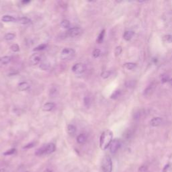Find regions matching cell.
<instances>
[{
	"instance_id": "1",
	"label": "cell",
	"mask_w": 172,
	"mask_h": 172,
	"mask_svg": "<svg viewBox=\"0 0 172 172\" xmlns=\"http://www.w3.org/2000/svg\"><path fill=\"white\" fill-rule=\"evenodd\" d=\"M113 133L111 130H106L102 133L99 139V147L102 150H106L110 147L112 141Z\"/></svg>"
},
{
	"instance_id": "2",
	"label": "cell",
	"mask_w": 172,
	"mask_h": 172,
	"mask_svg": "<svg viewBox=\"0 0 172 172\" xmlns=\"http://www.w3.org/2000/svg\"><path fill=\"white\" fill-rule=\"evenodd\" d=\"M102 168L104 172H112V161L109 155L104 157L102 161Z\"/></svg>"
},
{
	"instance_id": "3",
	"label": "cell",
	"mask_w": 172,
	"mask_h": 172,
	"mask_svg": "<svg viewBox=\"0 0 172 172\" xmlns=\"http://www.w3.org/2000/svg\"><path fill=\"white\" fill-rule=\"evenodd\" d=\"M75 55V50L71 48H65L61 53V58L62 60H69Z\"/></svg>"
},
{
	"instance_id": "4",
	"label": "cell",
	"mask_w": 172,
	"mask_h": 172,
	"mask_svg": "<svg viewBox=\"0 0 172 172\" xmlns=\"http://www.w3.org/2000/svg\"><path fill=\"white\" fill-rule=\"evenodd\" d=\"M72 71L76 74H81L84 73L86 70V66L83 63H76L71 68Z\"/></svg>"
},
{
	"instance_id": "5",
	"label": "cell",
	"mask_w": 172,
	"mask_h": 172,
	"mask_svg": "<svg viewBox=\"0 0 172 172\" xmlns=\"http://www.w3.org/2000/svg\"><path fill=\"white\" fill-rule=\"evenodd\" d=\"M67 37L74 38L76 37H78L81 34V29L79 27H73V28H71L67 32Z\"/></svg>"
},
{
	"instance_id": "6",
	"label": "cell",
	"mask_w": 172,
	"mask_h": 172,
	"mask_svg": "<svg viewBox=\"0 0 172 172\" xmlns=\"http://www.w3.org/2000/svg\"><path fill=\"white\" fill-rule=\"evenodd\" d=\"M43 59V57L39 53H34L33 55H32L29 58L30 63L32 65H35L38 64L39 63L41 62Z\"/></svg>"
},
{
	"instance_id": "7",
	"label": "cell",
	"mask_w": 172,
	"mask_h": 172,
	"mask_svg": "<svg viewBox=\"0 0 172 172\" xmlns=\"http://www.w3.org/2000/svg\"><path fill=\"white\" fill-rule=\"evenodd\" d=\"M120 147V141L119 139H115L112 140V141L110 145V151L112 153H116L117 151L119 150V149Z\"/></svg>"
},
{
	"instance_id": "8",
	"label": "cell",
	"mask_w": 172,
	"mask_h": 172,
	"mask_svg": "<svg viewBox=\"0 0 172 172\" xmlns=\"http://www.w3.org/2000/svg\"><path fill=\"white\" fill-rule=\"evenodd\" d=\"M44 155H50L53 153H54L56 150V146L54 143H48L47 144H44Z\"/></svg>"
},
{
	"instance_id": "9",
	"label": "cell",
	"mask_w": 172,
	"mask_h": 172,
	"mask_svg": "<svg viewBox=\"0 0 172 172\" xmlns=\"http://www.w3.org/2000/svg\"><path fill=\"white\" fill-rule=\"evenodd\" d=\"M163 123V120L160 117H155L150 121V124L152 126H160Z\"/></svg>"
},
{
	"instance_id": "10",
	"label": "cell",
	"mask_w": 172,
	"mask_h": 172,
	"mask_svg": "<svg viewBox=\"0 0 172 172\" xmlns=\"http://www.w3.org/2000/svg\"><path fill=\"white\" fill-rule=\"evenodd\" d=\"M55 107V104L53 102H48L43 106V110L44 112H50L54 109V108Z\"/></svg>"
},
{
	"instance_id": "11",
	"label": "cell",
	"mask_w": 172,
	"mask_h": 172,
	"mask_svg": "<svg viewBox=\"0 0 172 172\" xmlns=\"http://www.w3.org/2000/svg\"><path fill=\"white\" fill-rule=\"evenodd\" d=\"M76 127L73 124H69L67 126V133L69 134L71 137H74L76 134Z\"/></svg>"
},
{
	"instance_id": "12",
	"label": "cell",
	"mask_w": 172,
	"mask_h": 172,
	"mask_svg": "<svg viewBox=\"0 0 172 172\" xmlns=\"http://www.w3.org/2000/svg\"><path fill=\"white\" fill-rule=\"evenodd\" d=\"M30 88V85L27 82H21L18 84V89L20 91H27Z\"/></svg>"
},
{
	"instance_id": "13",
	"label": "cell",
	"mask_w": 172,
	"mask_h": 172,
	"mask_svg": "<svg viewBox=\"0 0 172 172\" xmlns=\"http://www.w3.org/2000/svg\"><path fill=\"white\" fill-rule=\"evenodd\" d=\"M134 32L133 31H130V30H127L125 31V33L123 34V38L126 41H129V40L132 38L134 35Z\"/></svg>"
},
{
	"instance_id": "14",
	"label": "cell",
	"mask_w": 172,
	"mask_h": 172,
	"mask_svg": "<svg viewBox=\"0 0 172 172\" xmlns=\"http://www.w3.org/2000/svg\"><path fill=\"white\" fill-rule=\"evenodd\" d=\"M87 141V136L85 134H80L78 137H77V142L79 144H83Z\"/></svg>"
},
{
	"instance_id": "15",
	"label": "cell",
	"mask_w": 172,
	"mask_h": 172,
	"mask_svg": "<svg viewBox=\"0 0 172 172\" xmlns=\"http://www.w3.org/2000/svg\"><path fill=\"white\" fill-rule=\"evenodd\" d=\"M16 21L18 22V23L21 24H28L31 22V20L29 18H26V17L20 18L16 20Z\"/></svg>"
},
{
	"instance_id": "16",
	"label": "cell",
	"mask_w": 172,
	"mask_h": 172,
	"mask_svg": "<svg viewBox=\"0 0 172 172\" xmlns=\"http://www.w3.org/2000/svg\"><path fill=\"white\" fill-rule=\"evenodd\" d=\"M2 21L4 22H13L16 21V19H15L12 16L10 15H5L2 17Z\"/></svg>"
},
{
	"instance_id": "17",
	"label": "cell",
	"mask_w": 172,
	"mask_h": 172,
	"mask_svg": "<svg viewBox=\"0 0 172 172\" xmlns=\"http://www.w3.org/2000/svg\"><path fill=\"white\" fill-rule=\"evenodd\" d=\"M11 61V57L8 56H5L3 57H0V64L1 65H7Z\"/></svg>"
},
{
	"instance_id": "18",
	"label": "cell",
	"mask_w": 172,
	"mask_h": 172,
	"mask_svg": "<svg viewBox=\"0 0 172 172\" xmlns=\"http://www.w3.org/2000/svg\"><path fill=\"white\" fill-rule=\"evenodd\" d=\"M137 67V64L133 63H126L124 64V67L128 70H133Z\"/></svg>"
},
{
	"instance_id": "19",
	"label": "cell",
	"mask_w": 172,
	"mask_h": 172,
	"mask_svg": "<svg viewBox=\"0 0 172 172\" xmlns=\"http://www.w3.org/2000/svg\"><path fill=\"white\" fill-rule=\"evenodd\" d=\"M105 32H106L105 30H102L101 31V33L98 35V37L97 38V43L98 44H101L103 42L104 38V36H105Z\"/></svg>"
},
{
	"instance_id": "20",
	"label": "cell",
	"mask_w": 172,
	"mask_h": 172,
	"mask_svg": "<svg viewBox=\"0 0 172 172\" xmlns=\"http://www.w3.org/2000/svg\"><path fill=\"white\" fill-rule=\"evenodd\" d=\"M153 88H154V85H149L148 87L144 90V96H148V95L150 94L153 91Z\"/></svg>"
},
{
	"instance_id": "21",
	"label": "cell",
	"mask_w": 172,
	"mask_h": 172,
	"mask_svg": "<svg viewBox=\"0 0 172 172\" xmlns=\"http://www.w3.org/2000/svg\"><path fill=\"white\" fill-rule=\"evenodd\" d=\"M61 26L63 28H69L70 27V22L67 20H63L61 22Z\"/></svg>"
},
{
	"instance_id": "22",
	"label": "cell",
	"mask_w": 172,
	"mask_h": 172,
	"mask_svg": "<svg viewBox=\"0 0 172 172\" xmlns=\"http://www.w3.org/2000/svg\"><path fill=\"white\" fill-rule=\"evenodd\" d=\"M16 37V34L13 33H8L5 36H4V38L6 40H12L14 39Z\"/></svg>"
},
{
	"instance_id": "23",
	"label": "cell",
	"mask_w": 172,
	"mask_h": 172,
	"mask_svg": "<svg viewBox=\"0 0 172 172\" xmlns=\"http://www.w3.org/2000/svg\"><path fill=\"white\" fill-rule=\"evenodd\" d=\"M47 48V44H42L39 45V46L36 47L33 51H43V50Z\"/></svg>"
},
{
	"instance_id": "24",
	"label": "cell",
	"mask_w": 172,
	"mask_h": 172,
	"mask_svg": "<svg viewBox=\"0 0 172 172\" xmlns=\"http://www.w3.org/2000/svg\"><path fill=\"white\" fill-rule=\"evenodd\" d=\"M10 49L12 52H18L20 51V47L18 44H13L10 47Z\"/></svg>"
},
{
	"instance_id": "25",
	"label": "cell",
	"mask_w": 172,
	"mask_h": 172,
	"mask_svg": "<svg viewBox=\"0 0 172 172\" xmlns=\"http://www.w3.org/2000/svg\"><path fill=\"white\" fill-rule=\"evenodd\" d=\"M101 55V51L99 48L95 49L92 53L93 57H94V58H98L99 57V55Z\"/></svg>"
},
{
	"instance_id": "26",
	"label": "cell",
	"mask_w": 172,
	"mask_h": 172,
	"mask_svg": "<svg viewBox=\"0 0 172 172\" xmlns=\"http://www.w3.org/2000/svg\"><path fill=\"white\" fill-rule=\"evenodd\" d=\"M84 105L86 108H89L90 106V104H91V101H90V98L88 96H85L83 99Z\"/></svg>"
},
{
	"instance_id": "27",
	"label": "cell",
	"mask_w": 172,
	"mask_h": 172,
	"mask_svg": "<svg viewBox=\"0 0 172 172\" xmlns=\"http://www.w3.org/2000/svg\"><path fill=\"white\" fill-rule=\"evenodd\" d=\"M50 65H49V63H47V62H44V63H42L41 64H40V67L41 68V69L43 70H47L48 68H49Z\"/></svg>"
},
{
	"instance_id": "28",
	"label": "cell",
	"mask_w": 172,
	"mask_h": 172,
	"mask_svg": "<svg viewBox=\"0 0 172 172\" xmlns=\"http://www.w3.org/2000/svg\"><path fill=\"white\" fill-rule=\"evenodd\" d=\"M122 51H123V48H122V47L120 46H119L117 47L116 48H115V51H114V54H115V56L116 57H119Z\"/></svg>"
},
{
	"instance_id": "29",
	"label": "cell",
	"mask_w": 172,
	"mask_h": 172,
	"mask_svg": "<svg viewBox=\"0 0 172 172\" xmlns=\"http://www.w3.org/2000/svg\"><path fill=\"white\" fill-rule=\"evenodd\" d=\"M110 75V72L108 71H103L101 73V77L104 79H107L108 78H109Z\"/></svg>"
},
{
	"instance_id": "30",
	"label": "cell",
	"mask_w": 172,
	"mask_h": 172,
	"mask_svg": "<svg viewBox=\"0 0 172 172\" xmlns=\"http://www.w3.org/2000/svg\"><path fill=\"white\" fill-rule=\"evenodd\" d=\"M120 94V92L119 91V90H116V91H115L114 93L112 94V96H111L110 98L112 99H116V98H118L119 97Z\"/></svg>"
},
{
	"instance_id": "31",
	"label": "cell",
	"mask_w": 172,
	"mask_h": 172,
	"mask_svg": "<svg viewBox=\"0 0 172 172\" xmlns=\"http://www.w3.org/2000/svg\"><path fill=\"white\" fill-rule=\"evenodd\" d=\"M161 82L162 83H166V82H167V81H169V76L168 75H161Z\"/></svg>"
},
{
	"instance_id": "32",
	"label": "cell",
	"mask_w": 172,
	"mask_h": 172,
	"mask_svg": "<svg viewBox=\"0 0 172 172\" xmlns=\"http://www.w3.org/2000/svg\"><path fill=\"white\" fill-rule=\"evenodd\" d=\"M16 152V149H11L10 150L7 151L6 152H5L3 153L4 155H13V154H14Z\"/></svg>"
},
{
	"instance_id": "33",
	"label": "cell",
	"mask_w": 172,
	"mask_h": 172,
	"mask_svg": "<svg viewBox=\"0 0 172 172\" xmlns=\"http://www.w3.org/2000/svg\"><path fill=\"white\" fill-rule=\"evenodd\" d=\"M164 40L167 43H172V35H165L164 37Z\"/></svg>"
},
{
	"instance_id": "34",
	"label": "cell",
	"mask_w": 172,
	"mask_h": 172,
	"mask_svg": "<svg viewBox=\"0 0 172 172\" xmlns=\"http://www.w3.org/2000/svg\"><path fill=\"white\" fill-rule=\"evenodd\" d=\"M34 145H35V143H29L28 144H26V146H24L23 147V149H31V148L34 147Z\"/></svg>"
},
{
	"instance_id": "35",
	"label": "cell",
	"mask_w": 172,
	"mask_h": 172,
	"mask_svg": "<svg viewBox=\"0 0 172 172\" xmlns=\"http://www.w3.org/2000/svg\"><path fill=\"white\" fill-rule=\"evenodd\" d=\"M44 172H52L51 170H50V169H46V170H45L44 171Z\"/></svg>"
},
{
	"instance_id": "36",
	"label": "cell",
	"mask_w": 172,
	"mask_h": 172,
	"mask_svg": "<svg viewBox=\"0 0 172 172\" xmlns=\"http://www.w3.org/2000/svg\"><path fill=\"white\" fill-rule=\"evenodd\" d=\"M169 83L171 85H172V79H169Z\"/></svg>"
},
{
	"instance_id": "37",
	"label": "cell",
	"mask_w": 172,
	"mask_h": 172,
	"mask_svg": "<svg viewBox=\"0 0 172 172\" xmlns=\"http://www.w3.org/2000/svg\"><path fill=\"white\" fill-rule=\"evenodd\" d=\"M29 2H30V1H27V2L23 1V2H22V3H29Z\"/></svg>"
},
{
	"instance_id": "38",
	"label": "cell",
	"mask_w": 172,
	"mask_h": 172,
	"mask_svg": "<svg viewBox=\"0 0 172 172\" xmlns=\"http://www.w3.org/2000/svg\"><path fill=\"white\" fill-rule=\"evenodd\" d=\"M171 58H172V52H171Z\"/></svg>"
},
{
	"instance_id": "39",
	"label": "cell",
	"mask_w": 172,
	"mask_h": 172,
	"mask_svg": "<svg viewBox=\"0 0 172 172\" xmlns=\"http://www.w3.org/2000/svg\"><path fill=\"white\" fill-rule=\"evenodd\" d=\"M26 172H30V171H26Z\"/></svg>"
}]
</instances>
